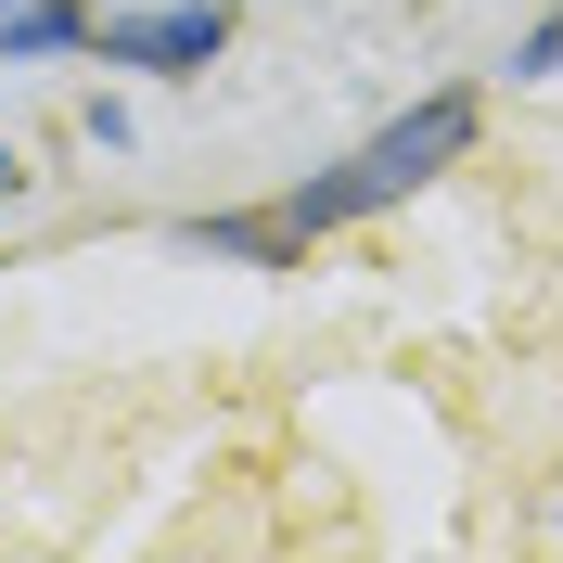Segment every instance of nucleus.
<instances>
[{
    "label": "nucleus",
    "mask_w": 563,
    "mask_h": 563,
    "mask_svg": "<svg viewBox=\"0 0 563 563\" xmlns=\"http://www.w3.org/2000/svg\"><path fill=\"white\" fill-rule=\"evenodd\" d=\"M474 141H487V103H474V90L449 77V90H422L410 115H385L372 141H346L333 167H308L295 192H269V218L295 231V244H320V231H358V218L410 206L422 179H449L461 154H474Z\"/></svg>",
    "instance_id": "nucleus-1"
},
{
    "label": "nucleus",
    "mask_w": 563,
    "mask_h": 563,
    "mask_svg": "<svg viewBox=\"0 0 563 563\" xmlns=\"http://www.w3.org/2000/svg\"><path fill=\"white\" fill-rule=\"evenodd\" d=\"M179 244L192 256H231V269H308V244L282 231L269 206H218V218H179Z\"/></svg>",
    "instance_id": "nucleus-3"
},
{
    "label": "nucleus",
    "mask_w": 563,
    "mask_h": 563,
    "mask_svg": "<svg viewBox=\"0 0 563 563\" xmlns=\"http://www.w3.org/2000/svg\"><path fill=\"white\" fill-rule=\"evenodd\" d=\"M90 52V0H0V65H52Z\"/></svg>",
    "instance_id": "nucleus-4"
},
{
    "label": "nucleus",
    "mask_w": 563,
    "mask_h": 563,
    "mask_svg": "<svg viewBox=\"0 0 563 563\" xmlns=\"http://www.w3.org/2000/svg\"><path fill=\"white\" fill-rule=\"evenodd\" d=\"M512 77H563V0H551V13H538L526 38H512Z\"/></svg>",
    "instance_id": "nucleus-5"
},
{
    "label": "nucleus",
    "mask_w": 563,
    "mask_h": 563,
    "mask_svg": "<svg viewBox=\"0 0 563 563\" xmlns=\"http://www.w3.org/2000/svg\"><path fill=\"white\" fill-rule=\"evenodd\" d=\"M231 52V0H141V13H90V65L115 77H206Z\"/></svg>",
    "instance_id": "nucleus-2"
}]
</instances>
